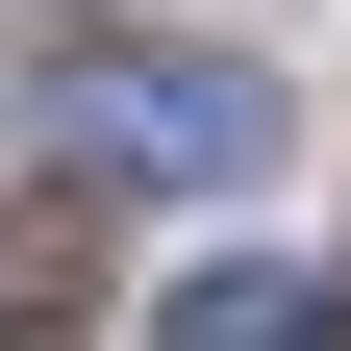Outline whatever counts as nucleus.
Instances as JSON below:
<instances>
[{
	"label": "nucleus",
	"mask_w": 351,
	"mask_h": 351,
	"mask_svg": "<svg viewBox=\"0 0 351 351\" xmlns=\"http://www.w3.org/2000/svg\"><path fill=\"white\" fill-rule=\"evenodd\" d=\"M51 151L125 201H226V176H276V75L251 51H51Z\"/></svg>",
	"instance_id": "nucleus-1"
},
{
	"label": "nucleus",
	"mask_w": 351,
	"mask_h": 351,
	"mask_svg": "<svg viewBox=\"0 0 351 351\" xmlns=\"http://www.w3.org/2000/svg\"><path fill=\"white\" fill-rule=\"evenodd\" d=\"M151 351H326V276H276V251H226V276H176Z\"/></svg>",
	"instance_id": "nucleus-2"
}]
</instances>
